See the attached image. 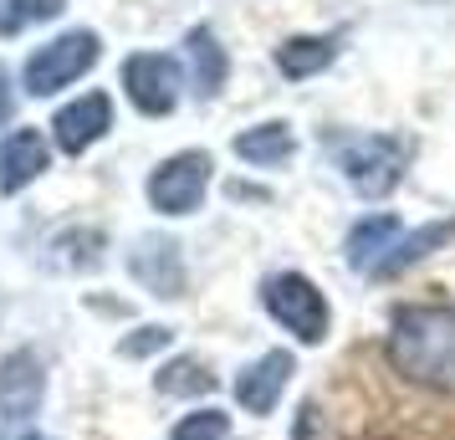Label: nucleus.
<instances>
[{"label":"nucleus","instance_id":"f257e3e1","mask_svg":"<svg viewBox=\"0 0 455 440\" xmlns=\"http://www.w3.org/2000/svg\"><path fill=\"white\" fill-rule=\"evenodd\" d=\"M384 354L399 379L435 395H455V308L445 302L399 308L384 338Z\"/></svg>","mask_w":455,"mask_h":440},{"label":"nucleus","instance_id":"f03ea898","mask_svg":"<svg viewBox=\"0 0 455 440\" xmlns=\"http://www.w3.org/2000/svg\"><path fill=\"white\" fill-rule=\"evenodd\" d=\"M332 164L348 180L353 195L384 200L404 180L410 139H399V133H343V139H332Z\"/></svg>","mask_w":455,"mask_h":440},{"label":"nucleus","instance_id":"7ed1b4c3","mask_svg":"<svg viewBox=\"0 0 455 440\" xmlns=\"http://www.w3.org/2000/svg\"><path fill=\"white\" fill-rule=\"evenodd\" d=\"M261 308H267L271 323H282L302 348H317L332 328V308L323 287L302 272H276L261 282Z\"/></svg>","mask_w":455,"mask_h":440},{"label":"nucleus","instance_id":"20e7f679","mask_svg":"<svg viewBox=\"0 0 455 440\" xmlns=\"http://www.w3.org/2000/svg\"><path fill=\"white\" fill-rule=\"evenodd\" d=\"M103 57V42H98V31H62V36H52L46 46H36L31 57H26V92L31 98H52V92H62L72 87L77 77H87L92 67Z\"/></svg>","mask_w":455,"mask_h":440},{"label":"nucleus","instance_id":"39448f33","mask_svg":"<svg viewBox=\"0 0 455 440\" xmlns=\"http://www.w3.org/2000/svg\"><path fill=\"white\" fill-rule=\"evenodd\" d=\"M210 169H215V159H210L205 148L169 154L164 164H154V174H148V185H144L148 205L159 210V215H195L210 189Z\"/></svg>","mask_w":455,"mask_h":440},{"label":"nucleus","instance_id":"423d86ee","mask_svg":"<svg viewBox=\"0 0 455 440\" xmlns=\"http://www.w3.org/2000/svg\"><path fill=\"white\" fill-rule=\"evenodd\" d=\"M124 92L144 118H164V113L180 108L185 67L174 62V57H164V52H133L124 62Z\"/></svg>","mask_w":455,"mask_h":440},{"label":"nucleus","instance_id":"0eeeda50","mask_svg":"<svg viewBox=\"0 0 455 440\" xmlns=\"http://www.w3.org/2000/svg\"><path fill=\"white\" fill-rule=\"evenodd\" d=\"M46 399V364L36 348H11L0 358V420L26 425Z\"/></svg>","mask_w":455,"mask_h":440},{"label":"nucleus","instance_id":"6e6552de","mask_svg":"<svg viewBox=\"0 0 455 440\" xmlns=\"http://www.w3.org/2000/svg\"><path fill=\"white\" fill-rule=\"evenodd\" d=\"M128 272L154 297H185V256L169 236H139L128 246Z\"/></svg>","mask_w":455,"mask_h":440},{"label":"nucleus","instance_id":"1a4fd4ad","mask_svg":"<svg viewBox=\"0 0 455 440\" xmlns=\"http://www.w3.org/2000/svg\"><path fill=\"white\" fill-rule=\"evenodd\" d=\"M291 374H297V358L287 348H271V354H261L256 364H246L235 374V384H230L235 389V404L246 415H271L282 404V389L291 384Z\"/></svg>","mask_w":455,"mask_h":440},{"label":"nucleus","instance_id":"9d476101","mask_svg":"<svg viewBox=\"0 0 455 440\" xmlns=\"http://www.w3.org/2000/svg\"><path fill=\"white\" fill-rule=\"evenodd\" d=\"M108 128H113V98L108 92H83L77 103L57 108V118H52V139L62 154H87V148L108 139Z\"/></svg>","mask_w":455,"mask_h":440},{"label":"nucleus","instance_id":"9b49d317","mask_svg":"<svg viewBox=\"0 0 455 440\" xmlns=\"http://www.w3.org/2000/svg\"><path fill=\"white\" fill-rule=\"evenodd\" d=\"M52 169V144L36 128H11L0 139V195H21Z\"/></svg>","mask_w":455,"mask_h":440},{"label":"nucleus","instance_id":"f8f14e48","mask_svg":"<svg viewBox=\"0 0 455 440\" xmlns=\"http://www.w3.org/2000/svg\"><path fill=\"white\" fill-rule=\"evenodd\" d=\"M455 241V215L451 220H430V226H414V231H404L399 241L389 246V256L373 267V282H389V276H399V272H410V267H419L430 252H440V246H451Z\"/></svg>","mask_w":455,"mask_h":440},{"label":"nucleus","instance_id":"ddd939ff","mask_svg":"<svg viewBox=\"0 0 455 440\" xmlns=\"http://www.w3.org/2000/svg\"><path fill=\"white\" fill-rule=\"evenodd\" d=\"M404 236V226H399V215H363L358 226L348 231V241H343V252H348V267L353 272L369 276L384 256H389V246Z\"/></svg>","mask_w":455,"mask_h":440},{"label":"nucleus","instance_id":"4468645a","mask_svg":"<svg viewBox=\"0 0 455 440\" xmlns=\"http://www.w3.org/2000/svg\"><path fill=\"white\" fill-rule=\"evenodd\" d=\"M235 159H246V164L256 169H276V164H287L291 154H297V133H291V124H256L246 128V133H235Z\"/></svg>","mask_w":455,"mask_h":440},{"label":"nucleus","instance_id":"2eb2a0df","mask_svg":"<svg viewBox=\"0 0 455 440\" xmlns=\"http://www.w3.org/2000/svg\"><path fill=\"white\" fill-rule=\"evenodd\" d=\"M189 46V77H195V92L200 98H215L220 87H226V72H230V57L226 46H220V36L210 31V26H195L185 36Z\"/></svg>","mask_w":455,"mask_h":440},{"label":"nucleus","instance_id":"dca6fc26","mask_svg":"<svg viewBox=\"0 0 455 440\" xmlns=\"http://www.w3.org/2000/svg\"><path fill=\"white\" fill-rule=\"evenodd\" d=\"M332 62H338V36H287L276 46V67L291 83H307V77H317Z\"/></svg>","mask_w":455,"mask_h":440},{"label":"nucleus","instance_id":"f3484780","mask_svg":"<svg viewBox=\"0 0 455 440\" xmlns=\"http://www.w3.org/2000/svg\"><path fill=\"white\" fill-rule=\"evenodd\" d=\"M46 252H52L46 261L57 272H98L103 267V252H108V236L92 231V226H77V231H62Z\"/></svg>","mask_w":455,"mask_h":440},{"label":"nucleus","instance_id":"a211bd4d","mask_svg":"<svg viewBox=\"0 0 455 440\" xmlns=\"http://www.w3.org/2000/svg\"><path fill=\"white\" fill-rule=\"evenodd\" d=\"M67 11V0H0V36H21L31 26L57 21Z\"/></svg>","mask_w":455,"mask_h":440},{"label":"nucleus","instance_id":"6ab92c4d","mask_svg":"<svg viewBox=\"0 0 455 440\" xmlns=\"http://www.w3.org/2000/svg\"><path fill=\"white\" fill-rule=\"evenodd\" d=\"M210 384V369L200 364V358H174V364H164L159 374H154V389L159 395H205Z\"/></svg>","mask_w":455,"mask_h":440},{"label":"nucleus","instance_id":"aec40b11","mask_svg":"<svg viewBox=\"0 0 455 440\" xmlns=\"http://www.w3.org/2000/svg\"><path fill=\"white\" fill-rule=\"evenodd\" d=\"M169 440H230V415L226 410H195L174 425Z\"/></svg>","mask_w":455,"mask_h":440},{"label":"nucleus","instance_id":"412c9836","mask_svg":"<svg viewBox=\"0 0 455 440\" xmlns=\"http://www.w3.org/2000/svg\"><path fill=\"white\" fill-rule=\"evenodd\" d=\"M169 338H174L169 328H139L133 338H124V343H118V354H124V358H144V354H154V348H164Z\"/></svg>","mask_w":455,"mask_h":440},{"label":"nucleus","instance_id":"4be33fe9","mask_svg":"<svg viewBox=\"0 0 455 440\" xmlns=\"http://www.w3.org/2000/svg\"><path fill=\"white\" fill-rule=\"evenodd\" d=\"M11 113H16V87H11V72L0 67V124H5Z\"/></svg>","mask_w":455,"mask_h":440},{"label":"nucleus","instance_id":"5701e85b","mask_svg":"<svg viewBox=\"0 0 455 440\" xmlns=\"http://www.w3.org/2000/svg\"><path fill=\"white\" fill-rule=\"evenodd\" d=\"M0 440H52V436H42V430H26V425H5V436Z\"/></svg>","mask_w":455,"mask_h":440}]
</instances>
